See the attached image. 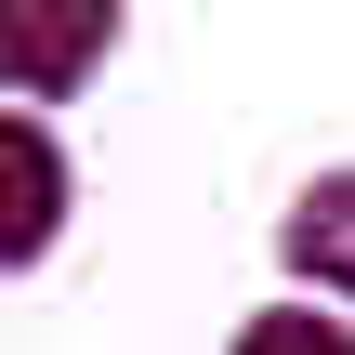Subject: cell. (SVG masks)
<instances>
[{
	"label": "cell",
	"instance_id": "6da1fadb",
	"mask_svg": "<svg viewBox=\"0 0 355 355\" xmlns=\"http://www.w3.org/2000/svg\"><path fill=\"white\" fill-rule=\"evenodd\" d=\"M105 53H119V13L105 0H66V13L0 0V92H79Z\"/></svg>",
	"mask_w": 355,
	"mask_h": 355
},
{
	"label": "cell",
	"instance_id": "277c9868",
	"mask_svg": "<svg viewBox=\"0 0 355 355\" xmlns=\"http://www.w3.org/2000/svg\"><path fill=\"white\" fill-rule=\"evenodd\" d=\"M237 355H355L343 329H329V316H250V343Z\"/></svg>",
	"mask_w": 355,
	"mask_h": 355
},
{
	"label": "cell",
	"instance_id": "7a4b0ae2",
	"mask_svg": "<svg viewBox=\"0 0 355 355\" xmlns=\"http://www.w3.org/2000/svg\"><path fill=\"white\" fill-rule=\"evenodd\" d=\"M66 237V158L40 119H0V277H26Z\"/></svg>",
	"mask_w": 355,
	"mask_h": 355
},
{
	"label": "cell",
	"instance_id": "3957f363",
	"mask_svg": "<svg viewBox=\"0 0 355 355\" xmlns=\"http://www.w3.org/2000/svg\"><path fill=\"white\" fill-rule=\"evenodd\" d=\"M290 263H303L316 290H355V171H343V184H303V211H290Z\"/></svg>",
	"mask_w": 355,
	"mask_h": 355
}]
</instances>
